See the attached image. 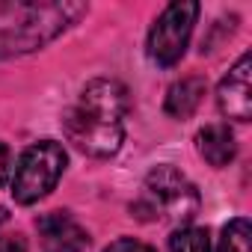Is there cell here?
Instances as JSON below:
<instances>
[{
    "mask_svg": "<svg viewBox=\"0 0 252 252\" xmlns=\"http://www.w3.org/2000/svg\"><path fill=\"white\" fill-rule=\"evenodd\" d=\"M128 89L119 80H92L83 86L77 104L65 116L68 140L89 158H110L125 140Z\"/></svg>",
    "mask_w": 252,
    "mask_h": 252,
    "instance_id": "1",
    "label": "cell"
},
{
    "mask_svg": "<svg viewBox=\"0 0 252 252\" xmlns=\"http://www.w3.org/2000/svg\"><path fill=\"white\" fill-rule=\"evenodd\" d=\"M80 12L77 3H0V57L36 51Z\"/></svg>",
    "mask_w": 252,
    "mask_h": 252,
    "instance_id": "2",
    "label": "cell"
},
{
    "mask_svg": "<svg viewBox=\"0 0 252 252\" xmlns=\"http://www.w3.org/2000/svg\"><path fill=\"white\" fill-rule=\"evenodd\" d=\"M143 220H172L190 222L199 214V193L196 187L175 169V166H155L146 175V193L134 205Z\"/></svg>",
    "mask_w": 252,
    "mask_h": 252,
    "instance_id": "3",
    "label": "cell"
},
{
    "mask_svg": "<svg viewBox=\"0 0 252 252\" xmlns=\"http://www.w3.org/2000/svg\"><path fill=\"white\" fill-rule=\"evenodd\" d=\"M65 169V152L60 143L54 140H42L33 143L30 149H24V155L15 163L12 172V196L18 205H33L42 196H48L60 175Z\"/></svg>",
    "mask_w": 252,
    "mask_h": 252,
    "instance_id": "4",
    "label": "cell"
},
{
    "mask_svg": "<svg viewBox=\"0 0 252 252\" xmlns=\"http://www.w3.org/2000/svg\"><path fill=\"white\" fill-rule=\"evenodd\" d=\"M196 15H199V3H193V0H178L160 12V18L149 33V57L158 65L169 68L184 57Z\"/></svg>",
    "mask_w": 252,
    "mask_h": 252,
    "instance_id": "5",
    "label": "cell"
},
{
    "mask_svg": "<svg viewBox=\"0 0 252 252\" xmlns=\"http://www.w3.org/2000/svg\"><path fill=\"white\" fill-rule=\"evenodd\" d=\"M252 57L243 54L237 60V65L222 77L220 89H217V104L222 110V116L234 119V122H249L252 119Z\"/></svg>",
    "mask_w": 252,
    "mask_h": 252,
    "instance_id": "6",
    "label": "cell"
},
{
    "mask_svg": "<svg viewBox=\"0 0 252 252\" xmlns=\"http://www.w3.org/2000/svg\"><path fill=\"white\" fill-rule=\"evenodd\" d=\"M39 246L42 252H86L89 234L86 228L65 211H51L39 217Z\"/></svg>",
    "mask_w": 252,
    "mask_h": 252,
    "instance_id": "7",
    "label": "cell"
},
{
    "mask_svg": "<svg viewBox=\"0 0 252 252\" xmlns=\"http://www.w3.org/2000/svg\"><path fill=\"white\" fill-rule=\"evenodd\" d=\"M196 146H199V155L211 166H228L237 152V143L228 125H205L196 134Z\"/></svg>",
    "mask_w": 252,
    "mask_h": 252,
    "instance_id": "8",
    "label": "cell"
},
{
    "mask_svg": "<svg viewBox=\"0 0 252 252\" xmlns=\"http://www.w3.org/2000/svg\"><path fill=\"white\" fill-rule=\"evenodd\" d=\"M205 89H208V83H205V77H181L178 83H172L169 86V92H166V113L172 116V119H187V116H193L196 110H199V104H202V98H205Z\"/></svg>",
    "mask_w": 252,
    "mask_h": 252,
    "instance_id": "9",
    "label": "cell"
},
{
    "mask_svg": "<svg viewBox=\"0 0 252 252\" xmlns=\"http://www.w3.org/2000/svg\"><path fill=\"white\" fill-rule=\"evenodd\" d=\"M169 252H211V237L205 228L181 225L169 237Z\"/></svg>",
    "mask_w": 252,
    "mask_h": 252,
    "instance_id": "10",
    "label": "cell"
},
{
    "mask_svg": "<svg viewBox=\"0 0 252 252\" xmlns=\"http://www.w3.org/2000/svg\"><path fill=\"white\" fill-rule=\"evenodd\" d=\"M220 252H252V228H249V220L237 217V220H231L222 228Z\"/></svg>",
    "mask_w": 252,
    "mask_h": 252,
    "instance_id": "11",
    "label": "cell"
},
{
    "mask_svg": "<svg viewBox=\"0 0 252 252\" xmlns=\"http://www.w3.org/2000/svg\"><path fill=\"white\" fill-rule=\"evenodd\" d=\"M104 252H155V249L146 246V243H140V240H134V237H122V240L110 243Z\"/></svg>",
    "mask_w": 252,
    "mask_h": 252,
    "instance_id": "12",
    "label": "cell"
},
{
    "mask_svg": "<svg viewBox=\"0 0 252 252\" xmlns=\"http://www.w3.org/2000/svg\"><path fill=\"white\" fill-rule=\"evenodd\" d=\"M9 175H12V152L0 143V187L9 181Z\"/></svg>",
    "mask_w": 252,
    "mask_h": 252,
    "instance_id": "13",
    "label": "cell"
},
{
    "mask_svg": "<svg viewBox=\"0 0 252 252\" xmlns=\"http://www.w3.org/2000/svg\"><path fill=\"white\" fill-rule=\"evenodd\" d=\"M0 252H27V243L24 237H0Z\"/></svg>",
    "mask_w": 252,
    "mask_h": 252,
    "instance_id": "14",
    "label": "cell"
},
{
    "mask_svg": "<svg viewBox=\"0 0 252 252\" xmlns=\"http://www.w3.org/2000/svg\"><path fill=\"white\" fill-rule=\"evenodd\" d=\"M6 222H9V211H6V208H3V205H0V228H3V225H6Z\"/></svg>",
    "mask_w": 252,
    "mask_h": 252,
    "instance_id": "15",
    "label": "cell"
}]
</instances>
